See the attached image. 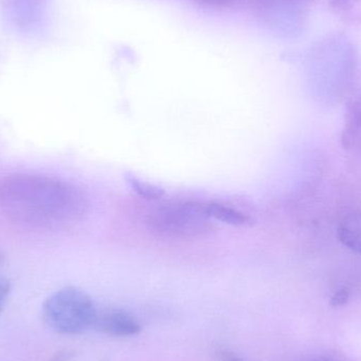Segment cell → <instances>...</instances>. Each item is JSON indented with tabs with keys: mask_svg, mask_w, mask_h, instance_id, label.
I'll return each mask as SVG.
<instances>
[{
	"mask_svg": "<svg viewBox=\"0 0 361 361\" xmlns=\"http://www.w3.org/2000/svg\"><path fill=\"white\" fill-rule=\"evenodd\" d=\"M86 193L72 183L48 176L17 173L0 182V208L19 224L53 228L82 220Z\"/></svg>",
	"mask_w": 361,
	"mask_h": 361,
	"instance_id": "cell-1",
	"label": "cell"
},
{
	"mask_svg": "<svg viewBox=\"0 0 361 361\" xmlns=\"http://www.w3.org/2000/svg\"><path fill=\"white\" fill-rule=\"evenodd\" d=\"M46 324L59 334H80L94 326L97 312L88 294L80 288H61L42 307Z\"/></svg>",
	"mask_w": 361,
	"mask_h": 361,
	"instance_id": "cell-2",
	"label": "cell"
},
{
	"mask_svg": "<svg viewBox=\"0 0 361 361\" xmlns=\"http://www.w3.org/2000/svg\"><path fill=\"white\" fill-rule=\"evenodd\" d=\"M159 235L175 239H191L205 235L214 228L201 202H169L152 210L148 221Z\"/></svg>",
	"mask_w": 361,
	"mask_h": 361,
	"instance_id": "cell-3",
	"label": "cell"
},
{
	"mask_svg": "<svg viewBox=\"0 0 361 361\" xmlns=\"http://www.w3.org/2000/svg\"><path fill=\"white\" fill-rule=\"evenodd\" d=\"M93 326L99 332L110 336H133L141 331V326L137 319L122 310H110L104 313H97Z\"/></svg>",
	"mask_w": 361,
	"mask_h": 361,
	"instance_id": "cell-4",
	"label": "cell"
},
{
	"mask_svg": "<svg viewBox=\"0 0 361 361\" xmlns=\"http://www.w3.org/2000/svg\"><path fill=\"white\" fill-rule=\"evenodd\" d=\"M341 144L345 149L352 150L361 157V97L355 99L345 112Z\"/></svg>",
	"mask_w": 361,
	"mask_h": 361,
	"instance_id": "cell-5",
	"label": "cell"
},
{
	"mask_svg": "<svg viewBox=\"0 0 361 361\" xmlns=\"http://www.w3.org/2000/svg\"><path fill=\"white\" fill-rule=\"evenodd\" d=\"M337 238L348 250L361 255V210L350 212L341 219Z\"/></svg>",
	"mask_w": 361,
	"mask_h": 361,
	"instance_id": "cell-6",
	"label": "cell"
},
{
	"mask_svg": "<svg viewBox=\"0 0 361 361\" xmlns=\"http://www.w3.org/2000/svg\"><path fill=\"white\" fill-rule=\"evenodd\" d=\"M204 212L208 218L216 222L224 223L233 226H244L250 222V218L241 210L233 206L225 205L220 202H201Z\"/></svg>",
	"mask_w": 361,
	"mask_h": 361,
	"instance_id": "cell-7",
	"label": "cell"
},
{
	"mask_svg": "<svg viewBox=\"0 0 361 361\" xmlns=\"http://www.w3.org/2000/svg\"><path fill=\"white\" fill-rule=\"evenodd\" d=\"M128 186L137 193L140 197L147 201H159L165 195V189L154 183L148 180H142L141 178L133 175V173H126L125 176Z\"/></svg>",
	"mask_w": 361,
	"mask_h": 361,
	"instance_id": "cell-8",
	"label": "cell"
},
{
	"mask_svg": "<svg viewBox=\"0 0 361 361\" xmlns=\"http://www.w3.org/2000/svg\"><path fill=\"white\" fill-rule=\"evenodd\" d=\"M195 6L212 10H225L235 8L240 4H248V0H190Z\"/></svg>",
	"mask_w": 361,
	"mask_h": 361,
	"instance_id": "cell-9",
	"label": "cell"
},
{
	"mask_svg": "<svg viewBox=\"0 0 361 361\" xmlns=\"http://www.w3.org/2000/svg\"><path fill=\"white\" fill-rule=\"evenodd\" d=\"M11 288L12 286H11L10 280L4 276L0 275V314L6 307V301L10 296Z\"/></svg>",
	"mask_w": 361,
	"mask_h": 361,
	"instance_id": "cell-10",
	"label": "cell"
},
{
	"mask_svg": "<svg viewBox=\"0 0 361 361\" xmlns=\"http://www.w3.org/2000/svg\"><path fill=\"white\" fill-rule=\"evenodd\" d=\"M350 296H351V293H350L349 288H341L333 295L330 305L334 307H343V305H347Z\"/></svg>",
	"mask_w": 361,
	"mask_h": 361,
	"instance_id": "cell-11",
	"label": "cell"
},
{
	"mask_svg": "<svg viewBox=\"0 0 361 361\" xmlns=\"http://www.w3.org/2000/svg\"><path fill=\"white\" fill-rule=\"evenodd\" d=\"M360 2L361 0H331L330 4L334 10L345 12L355 8Z\"/></svg>",
	"mask_w": 361,
	"mask_h": 361,
	"instance_id": "cell-12",
	"label": "cell"
},
{
	"mask_svg": "<svg viewBox=\"0 0 361 361\" xmlns=\"http://www.w3.org/2000/svg\"><path fill=\"white\" fill-rule=\"evenodd\" d=\"M69 358V353H59L53 358L52 361H67Z\"/></svg>",
	"mask_w": 361,
	"mask_h": 361,
	"instance_id": "cell-13",
	"label": "cell"
},
{
	"mask_svg": "<svg viewBox=\"0 0 361 361\" xmlns=\"http://www.w3.org/2000/svg\"><path fill=\"white\" fill-rule=\"evenodd\" d=\"M223 360H224V361H241L238 360V358L233 357V356L229 355V354L228 355L223 356Z\"/></svg>",
	"mask_w": 361,
	"mask_h": 361,
	"instance_id": "cell-14",
	"label": "cell"
},
{
	"mask_svg": "<svg viewBox=\"0 0 361 361\" xmlns=\"http://www.w3.org/2000/svg\"><path fill=\"white\" fill-rule=\"evenodd\" d=\"M4 255L0 254V267L4 264Z\"/></svg>",
	"mask_w": 361,
	"mask_h": 361,
	"instance_id": "cell-15",
	"label": "cell"
}]
</instances>
